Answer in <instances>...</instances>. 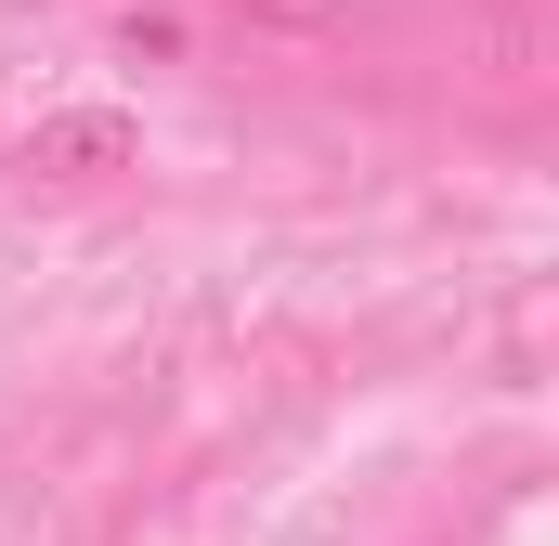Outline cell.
Segmentation results:
<instances>
[{"mask_svg": "<svg viewBox=\"0 0 559 546\" xmlns=\"http://www.w3.org/2000/svg\"><path fill=\"white\" fill-rule=\"evenodd\" d=\"M143 131L118 118V105H79V118H39V131L13 143V169L26 182H105V169H131Z\"/></svg>", "mask_w": 559, "mask_h": 546, "instance_id": "1", "label": "cell"}]
</instances>
